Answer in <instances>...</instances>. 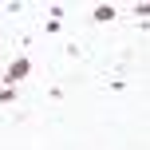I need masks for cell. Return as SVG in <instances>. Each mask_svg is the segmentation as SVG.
<instances>
[{
	"label": "cell",
	"instance_id": "1",
	"mask_svg": "<svg viewBox=\"0 0 150 150\" xmlns=\"http://www.w3.org/2000/svg\"><path fill=\"white\" fill-rule=\"evenodd\" d=\"M32 71V63L28 59H24V55H20V59H12V63H8V67H4V83H8V87H12V83H20L24 79V75H28Z\"/></svg>",
	"mask_w": 150,
	"mask_h": 150
},
{
	"label": "cell",
	"instance_id": "3",
	"mask_svg": "<svg viewBox=\"0 0 150 150\" xmlns=\"http://www.w3.org/2000/svg\"><path fill=\"white\" fill-rule=\"evenodd\" d=\"M12 99H16V87H8V83H4V87H0V103H12Z\"/></svg>",
	"mask_w": 150,
	"mask_h": 150
},
{
	"label": "cell",
	"instance_id": "2",
	"mask_svg": "<svg viewBox=\"0 0 150 150\" xmlns=\"http://www.w3.org/2000/svg\"><path fill=\"white\" fill-rule=\"evenodd\" d=\"M95 20H99V24H103V20H115V8H111V4H99V8H95Z\"/></svg>",
	"mask_w": 150,
	"mask_h": 150
}]
</instances>
